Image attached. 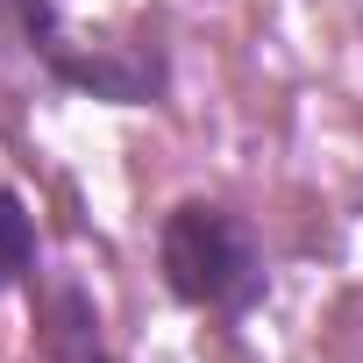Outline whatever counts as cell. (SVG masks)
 <instances>
[{
  "label": "cell",
  "instance_id": "4",
  "mask_svg": "<svg viewBox=\"0 0 363 363\" xmlns=\"http://www.w3.org/2000/svg\"><path fill=\"white\" fill-rule=\"evenodd\" d=\"M36 278V214L15 186H0V292Z\"/></svg>",
  "mask_w": 363,
  "mask_h": 363
},
{
  "label": "cell",
  "instance_id": "2",
  "mask_svg": "<svg viewBox=\"0 0 363 363\" xmlns=\"http://www.w3.org/2000/svg\"><path fill=\"white\" fill-rule=\"evenodd\" d=\"M157 271L178 306H193L221 328L250 320L271 292V264H264L250 214H235L221 200H178L157 221Z\"/></svg>",
  "mask_w": 363,
  "mask_h": 363
},
{
  "label": "cell",
  "instance_id": "3",
  "mask_svg": "<svg viewBox=\"0 0 363 363\" xmlns=\"http://www.w3.org/2000/svg\"><path fill=\"white\" fill-rule=\"evenodd\" d=\"M29 349H36V363H121L93 292L72 271H36L29 278Z\"/></svg>",
  "mask_w": 363,
  "mask_h": 363
},
{
  "label": "cell",
  "instance_id": "1",
  "mask_svg": "<svg viewBox=\"0 0 363 363\" xmlns=\"http://www.w3.org/2000/svg\"><path fill=\"white\" fill-rule=\"evenodd\" d=\"M0 22L22 36V50L65 93H86V100H107V107H157L171 93V43L150 22L79 36L57 0H0Z\"/></svg>",
  "mask_w": 363,
  "mask_h": 363
}]
</instances>
